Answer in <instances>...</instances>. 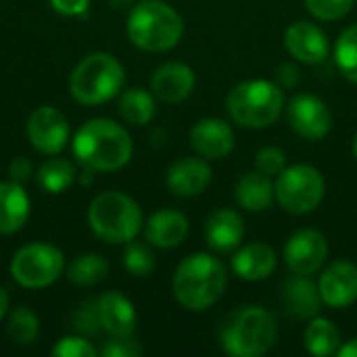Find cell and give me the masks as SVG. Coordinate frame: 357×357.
Wrapping results in <instances>:
<instances>
[{"label": "cell", "mask_w": 357, "mask_h": 357, "mask_svg": "<svg viewBox=\"0 0 357 357\" xmlns=\"http://www.w3.org/2000/svg\"><path fill=\"white\" fill-rule=\"evenodd\" d=\"M276 266L278 257L274 249L266 243H249L232 255V272L247 282H259L270 278Z\"/></svg>", "instance_id": "obj_20"}, {"label": "cell", "mask_w": 357, "mask_h": 357, "mask_svg": "<svg viewBox=\"0 0 357 357\" xmlns=\"http://www.w3.org/2000/svg\"><path fill=\"white\" fill-rule=\"evenodd\" d=\"M255 167L261 174L276 178L287 167V155L278 146H264L255 153Z\"/></svg>", "instance_id": "obj_33"}, {"label": "cell", "mask_w": 357, "mask_h": 357, "mask_svg": "<svg viewBox=\"0 0 357 357\" xmlns=\"http://www.w3.org/2000/svg\"><path fill=\"white\" fill-rule=\"evenodd\" d=\"M142 347L132 337H111V341L102 347L105 357H138Z\"/></svg>", "instance_id": "obj_36"}, {"label": "cell", "mask_w": 357, "mask_h": 357, "mask_svg": "<svg viewBox=\"0 0 357 357\" xmlns=\"http://www.w3.org/2000/svg\"><path fill=\"white\" fill-rule=\"evenodd\" d=\"M188 230H190V224L184 213H180L176 209H161L149 218L144 236L155 247L174 249L186 241Z\"/></svg>", "instance_id": "obj_21"}, {"label": "cell", "mask_w": 357, "mask_h": 357, "mask_svg": "<svg viewBox=\"0 0 357 357\" xmlns=\"http://www.w3.org/2000/svg\"><path fill=\"white\" fill-rule=\"evenodd\" d=\"M119 113L132 126H146L155 117V94L144 88H128L119 96Z\"/></svg>", "instance_id": "obj_26"}, {"label": "cell", "mask_w": 357, "mask_h": 357, "mask_svg": "<svg viewBox=\"0 0 357 357\" xmlns=\"http://www.w3.org/2000/svg\"><path fill=\"white\" fill-rule=\"evenodd\" d=\"M107 274H109V264L105 261V257L96 253L79 255L67 268V278L77 287H94L102 282Z\"/></svg>", "instance_id": "obj_27"}, {"label": "cell", "mask_w": 357, "mask_h": 357, "mask_svg": "<svg viewBox=\"0 0 357 357\" xmlns=\"http://www.w3.org/2000/svg\"><path fill=\"white\" fill-rule=\"evenodd\" d=\"M339 356L341 357H357V339H351L349 343L339 347Z\"/></svg>", "instance_id": "obj_40"}, {"label": "cell", "mask_w": 357, "mask_h": 357, "mask_svg": "<svg viewBox=\"0 0 357 357\" xmlns=\"http://www.w3.org/2000/svg\"><path fill=\"white\" fill-rule=\"evenodd\" d=\"M63 253L48 243H29L10 259V274L25 289L50 287L63 274Z\"/></svg>", "instance_id": "obj_9"}, {"label": "cell", "mask_w": 357, "mask_h": 357, "mask_svg": "<svg viewBox=\"0 0 357 357\" xmlns=\"http://www.w3.org/2000/svg\"><path fill=\"white\" fill-rule=\"evenodd\" d=\"M287 121L291 130L303 140H322L333 128V113L328 105L314 94H297L287 107Z\"/></svg>", "instance_id": "obj_10"}, {"label": "cell", "mask_w": 357, "mask_h": 357, "mask_svg": "<svg viewBox=\"0 0 357 357\" xmlns=\"http://www.w3.org/2000/svg\"><path fill=\"white\" fill-rule=\"evenodd\" d=\"M27 138L44 155H56L69 140L67 117L54 107H38L27 119Z\"/></svg>", "instance_id": "obj_12"}, {"label": "cell", "mask_w": 357, "mask_h": 357, "mask_svg": "<svg viewBox=\"0 0 357 357\" xmlns=\"http://www.w3.org/2000/svg\"><path fill=\"white\" fill-rule=\"evenodd\" d=\"M230 117L251 130L272 126L284 109V90L270 79H245L226 98Z\"/></svg>", "instance_id": "obj_5"}, {"label": "cell", "mask_w": 357, "mask_h": 357, "mask_svg": "<svg viewBox=\"0 0 357 357\" xmlns=\"http://www.w3.org/2000/svg\"><path fill=\"white\" fill-rule=\"evenodd\" d=\"M6 331H8V337L25 347V345H31L36 339H38V333H40V322H38V316L27 310V307H17L15 312H10L8 316V324H6Z\"/></svg>", "instance_id": "obj_29"}, {"label": "cell", "mask_w": 357, "mask_h": 357, "mask_svg": "<svg viewBox=\"0 0 357 357\" xmlns=\"http://www.w3.org/2000/svg\"><path fill=\"white\" fill-rule=\"evenodd\" d=\"M73 180H75V167L71 165V161L61 159V157L48 159L46 163H42L38 172L40 186L50 195L65 192L73 184Z\"/></svg>", "instance_id": "obj_28"}, {"label": "cell", "mask_w": 357, "mask_h": 357, "mask_svg": "<svg viewBox=\"0 0 357 357\" xmlns=\"http://www.w3.org/2000/svg\"><path fill=\"white\" fill-rule=\"evenodd\" d=\"M222 347L232 357H261L278 341V324L272 312L249 305L234 312L222 328Z\"/></svg>", "instance_id": "obj_4"}, {"label": "cell", "mask_w": 357, "mask_h": 357, "mask_svg": "<svg viewBox=\"0 0 357 357\" xmlns=\"http://www.w3.org/2000/svg\"><path fill=\"white\" fill-rule=\"evenodd\" d=\"M29 218V197L19 182H0V234H15Z\"/></svg>", "instance_id": "obj_24"}, {"label": "cell", "mask_w": 357, "mask_h": 357, "mask_svg": "<svg viewBox=\"0 0 357 357\" xmlns=\"http://www.w3.org/2000/svg\"><path fill=\"white\" fill-rule=\"evenodd\" d=\"M245 236V222L236 209L222 207L205 222V241L218 253H230L241 247Z\"/></svg>", "instance_id": "obj_18"}, {"label": "cell", "mask_w": 357, "mask_h": 357, "mask_svg": "<svg viewBox=\"0 0 357 357\" xmlns=\"http://www.w3.org/2000/svg\"><path fill=\"white\" fill-rule=\"evenodd\" d=\"M88 224L100 241L128 245L142 228V211L132 197L109 190L90 203Z\"/></svg>", "instance_id": "obj_6"}, {"label": "cell", "mask_w": 357, "mask_h": 357, "mask_svg": "<svg viewBox=\"0 0 357 357\" xmlns=\"http://www.w3.org/2000/svg\"><path fill=\"white\" fill-rule=\"evenodd\" d=\"M195 82L197 79L192 67H188L186 63L172 61L155 69L151 77V90L161 102L176 105L190 96V92L195 90Z\"/></svg>", "instance_id": "obj_16"}, {"label": "cell", "mask_w": 357, "mask_h": 357, "mask_svg": "<svg viewBox=\"0 0 357 357\" xmlns=\"http://www.w3.org/2000/svg\"><path fill=\"white\" fill-rule=\"evenodd\" d=\"M100 328L109 337H132L136 331L134 303L121 293H105L96 299Z\"/></svg>", "instance_id": "obj_19"}, {"label": "cell", "mask_w": 357, "mask_h": 357, "mask_svg": "<svg viewBox=\"0 0 357 357\" xmlns=\"http://www.w3.org/2000/svg\"><path fill=\"white\" fill-rule=\"evenodd\" d=\"M318 289L324 305L333 310H345L357 301V266L351 261L331 264L318 280Z\"/></svg>", "instance_id": "obj_13"}, {"label": "cell", "mask_w": 357, "mask_h": 357, "mask_svg": "<svg viewBox=\"0 0 357 357\" xmlns=\"http://www.w3.org/2000/svg\"><path fill=\"white\" fill-rule=\"evenodd\" d=\"M73 328L77 333H84V335H96L100 328V320H98V307H96V301H84L75 316H73Z\"/></svg>", "instance_id": "obj_34"}, {"label": "cell", "mask_w": 357, "mask_h": 357, "mask_svg": "<svg viewBox=\"0 0 357 357\" xmlns=\"http://www.w3.org/2000/svg\"><path fill=\"white\" fill-rule=\"evenodd\" d=\"M126 82L121 63L107 52H92L75 65L69 77V90L82 105H100L119 94Z\"/></svg>", "instance_id": "obj_7"}, {"label": "cell", "mask_w": 357, "mask_h": 357, "mask_svg": "<svg viewBox=\"0 0 357 357\" xmlns=\"http://www.w3.org/2000/svg\"><path fill=\"white\" fill-rule=\"evenodd\" d=\"M132 151L134 144L128 130L105 117L84 123L73 138V153L90 172L121 169L130 161Z\"/></svg>", "instance_id": "obj_1"}, {"label": "cell", "mask_w": 357, "mask_h": 357, "mask_svg": "<svg viewBox=\"0 0 357 357\" xmlns=\"http://www.w3.org/2000/svg\"><path fill=\"white\" fill-rule=\"evenodd\" d=\"M356 0H305V8L320 21H339L351 8Z\"/></svg>", "instance_id": "obj_32"}, {"label": "cell", "mask_w": 357, "mask_h": 357, "mask_svg": "<svg viewBox=\"0 0 357 357\" xmlns=\"http://www.w3.org/2000/svg\"><path fill=\"white\" fill-rule=\"evenodd\" d=\"M303 345L312 356H335L341 347V333L328 318L314 316L303 333Z\"/></svg>", "instance_id": "obj_25"}, {"label": "cell", "mask_w": 357, "mask_h": 357, "mask_svg": "<svg viewBox=\"0 0 357 357\" xmlns=\"http://www.w3.org/2000/svg\"><path fill=\"white\" fill-rule=\"evenodd\" d=\"M335 61L341 73L357 84V23L347 27L335 44Z\"/></svg>", "instance_id": "obj_30"}, {"label": "cell", "mask_w": 357, "mask_h": 357, "mask_svg": "<svg viewBox=\"0 0 357 357\" xmlns=\"http://www.w3.org/2000/svg\"><path fill=\"white\" fill-rule=\"evenodd\" d=\"M228 284L224 264L207 253H192L180 261L174 274V295L188 312H205L213 307Z\"/></svg>", "instance_id": "obj_2"}, {"label": "cell", "mask_w": 357, "mask_h": 357, "mask_svg": "<svg viewBox=\"0 0 357 357\" xmlns=\"http://www.w3.org/2000/svg\"><path fill=\"white\" fill-rule=\"evenodd\" d=\"M190 146L195 149L197 155H201L203 159L209 161H218L224 159L232 153L236 136L232 132V128L218 117H205L199 119L192 128H190Z\"/></svg>", "instance_id": "obj_15"}, {"label": "cell", "mask_w": 357, "mask_h": 357, "mask_svg": "<svg viewBox=\"0 0 357 357\" xmlns=\"http://www.w3.org/2000/svg\"><path fill=\"white\" fill-rule=\"evenodd\" d=\"M276 79L280 82L278 86L284 90V88H293V86H297V82H299V69L295 67V65H282L280 69H278V73H276Z\"/></svg>", "instance_id": "obj_38"}, {"label": "cell", "mask_w": 357, "mask_h": 357, "mask_svg": "<svg viewBox=\"0 0 357 357\" xmlns=\"http://www.w3.org/2000/svg\"><path fill=\"white\" fill-rule=\"evenodd\" d=\"M287 52L305 65H318L328 56V36L310 21H295L284 29Z\"/></svg>", "instance_id": "obj_14"}, {"label": "cell", "mask_w": 357, "mask_h": 357, "mask_svg": "<svg viewBox=\"0 0 357 357\" xmlns=\"http://www.w3.org/2000/svg\"><path fill=\"white\" fill-rule=\"evenodd\" d=\"M276 192H274V182L270 176L261 174L259 169L255 172H247L234 186V199L236 203L253 213H261L266 209H270L272 201H274Z\"/></svg>", "instance_id": "obj_23"}, {"label": "cell", "mask_w": 357, "mask_h": 357, "mask_svg": "<svg viewBox=\"0 0 357 357\" xmlns=\"http://www.w3.org/2000/svg\"><path fill=\"white\" fill-rule=\"evenodd\" d=\"M351 153H354V157H356V161H357V134H356V138H354V144H351Z\"/></svg>", "instance_id": "obj_42"}, {"label": "cell", "mask_w": 357, "mask_h": 357, "mask_svg": "<svg viewBox=\"0 0 357 357\" xmlns=\"http://www.w3.org/2000/svg\"><path fill=\"white\" fill-rule=\"evenodd\" d=\"M54 357H94L96 349L82 337H65L52 347Z\"/></svg>", "instance_id": "obj_35"}, {"label": "cell", "mask_w": 357, "mask_h": 357, "mask_svg": "<svg viewBox=\"0 0 357 357\" xmlns=\"http://www.w3.org/2000/svg\"><path fill=\"white\" fill-rule=\"evenodd\" d=\"M184 33L180 13L161 0L138 2L128 17V38L146 52H165L174 48Z\"/></svg>", "instance_id": "obj_3"}, {"label": "cell", "mask_w": 357, "mask_h": 357, "mask_svg": "<svg viewBox=\"0 0 357 357\" xmlns=\"http://www.w3.org/2000/svg\"><path fill=\"white\" fill-rule=\"evenodd\" d=\"M6 310H8V295H6V291L0 287V320L4 318Z\"/></svg>", "instance_id": "obj_41"}, {"label": "cell", "mask_w": 357, "mask_h": 357, "mask_svg": "<svg viewBox=\"0 0 357 357\" xmlns=\"http://www.w3.org/2000/svg\"><path fill=\"white\" fill-rule=\"evenodd\" d=\"M123 266L132 276L144 278V276H151L155 270V255L146 245L130 241L123 251Z\"/></svg>", "instance_id": "obj_31"}, {"label": "cell", "mask_w": 357, "mask_h": 357, "mask_svg": "<svg viewBox=\"0 0 357 357\" xmlns=\"http://www.w3.org/2000/svg\"><path fill=\"white\" fill-rule=\"evenodd\" d=\"M8 172H10V178H13L15 182H19V184H21V182L31 174V165H29V161H27V159L19 157V159H15V161L10 163Z\"/></svg>", "instance_id": "obj_39"}, {"label": "cell", "mask_w": 357, "mask_h": 357, "mask_svg": "<svg viewBox=\"0 0 357 357\" xmlns=\"http://www.w3.org/2000/svg\"><path fill=\"white\" fill-rule=\"evenodd\" d=\"M328 257V241L314 228L297 230L284 245V264L293 274L312 276Z\"/></svg>", "instance_id": "obj_11"}, {"label": "cell", "mask_w": 357, "mask_h": 357, "mask_svg": "<svg viewBox=\"0 0 357 357\" xmlns=\"http://www.w3.org/2000/svg\"><path fill=\"white\" fill-rule=\"evenodd\" d=\"M167 188L176 197L190 199L207 190L211 184V167L207 159L184 157L167 169Z\"/></svg>", "instance_id": "obj_17"}, {"label": "cell", "mask_w": 357, "mask_h": 357, "mask_svg": "<svg viewBox=\"0 0 357 357\" xmlns=\"http://www.w3.org/2000/svg\"><path fill=\"white\" fill-rule=\"evenodd\" d=\"M276 201L293 215H305L316 211L326 195V182L320 169L314 165L297 163L284 167L274 182Z\"/></svg>", "instance_id": "obj_8"}, {"label": "cell", "mask_w": 357, "mask_h": 357, "mask_svg": "<svg viewBox=\"0 0 357 357\" xmlns=\"http://www.w3.org/2000/svg\"><path fill=\"white\" fill-rule=\"evenodd\" d=\"M282 303L287 307V314L299 320H307L320 314L322 307V295L316 282L310 280V276L297 274L295 278L287 280L282 287Z\"/></svg>", "instance_id": "obj_22"}, {"label": "cell", "mask_w": 357, "mask_h": 357, "mask_svg": "<svg viewBox=\"0 0 357 357\" xmlns=\"http://www.w3.org/2000/svg\"><path fill=\"white\" fill-rule=\"evenodd\" d=\"M50 6L65 17H79L88 10L90 0H50Z\"/></svg>", "instance_id": "obj_37"}]
</instances>
